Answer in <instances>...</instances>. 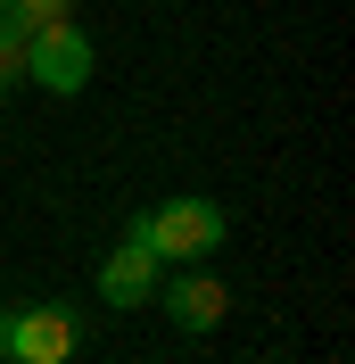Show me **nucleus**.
<instances>
[{
  "instance_id": "f257e3e1",
  "label": "nucleus",
  "mask_w": 355,
  "mask_h": 364,
  "mask_svg": "<svg viewBox=\"0 0 355 364\" xmlns=\"http://www.w3.org/2000/svg\"><path fill=\"white\" fill-rule=\"evenodd\" d=\"M124 232H141V240H149L157 265H190V257H215V249H223L231 215H223L215 199H157V207H141Z\"/></svg>"
},
{
  "instance_id": "423d86ee",
  "label": "nucleus",
  "mask_w": 355,
  "mask_h": 364,
  "mask_svg": "<svg viewBox=\"0 0 355 364\" xmlns=\"http://www.w3.org/2000/svg\"><path fill=\"white\" fill-rule=\"evenodd\" d=\"M9 91H25V25L0 17V100H9Z\"/></svg>"
},
{
  "instance_id": "20e7f679",
  "label": "nucleus",
  "mask_w": 355,
  "mask_h": 364,
  "mask_svg": "<svg viewBox=\"0 0 355 364\" xmlns=\"http://www.w3.org/2000/svg\"><path fill=\"white\" fill-rule=\"evenodd\" d=\"M83 356V315L42 298V306H17L9 315V364H75Z\"/></svg>"
},
{
  "instance_id": "0eeeda50",
  "label": "nucleus",
  "mask_w": 355,
  "mask_h": 364,
  "mask_svg": "<svg viewBox=\"0 0 355 364\" xmlns=\"http://www.w3.org/2000/svg\"><path fill=\"white\" fill-rule=\"evenodd\" d=\"M0 17L33 33V25H58V17H75V0H0Z\"/></svg>"
},
{
  "instance_id": "f03ea898",
  "label": "nucleus",
  "mask_w": 355,
  "mask_h": 364,
  "mask_svg": "<svg viewBox=\"0 0 355 364\" xmlns=\"http://www.w3.org/2000/svg\"><path fill=\"white\" fill-rule=\"evenodd\" d=\"M91 75H99V42H91L75 17L33 25V33H25V83H42L50 100H75V91H91Z\"/></svg>"
},
{
  "instance_id": "7ed1b4c3",
  "label": "nucleus",
  "mask_w": 355,
  "mask_h": 364,
  "mask_svg": "<svg viewBox=\"0 0 355 364\" xmlns=\"http://www.w3.org/2000/svg\"><path fill=\"white\" fill-rule=\"evenodd\" d=\"M149 306H165L174 331H215V323L231 315V282H223L207 257H190V265H165V282H157Z\"/></svg>"
},
{
  "instance_id": "39448f33",
  "label": "nucleus",
  "mask_w": 355,
  "mask_h": 364,
  "mask_svg": "<svg viewBox=\"0 0 355 364\" xmlns=\"http://www.w3.org/2000/svg\"><path fill=\"white\" fill-rule=\"evenodd\" d=\"M157 282H165V265L149 257V240H141V232H124V240L99 257V298H108V306H149Z\"/></svg>"
},
{
  "instance_id": "6e6552de",
  "label": "nucleus",
  "mask_w": 355,
  "mask_h": 364,
  "mask_svg": "<svg viewBox=\"0 0 355 364\" xmlns=\"http://www.w3.org/2000/svg\"><path fill=\"white\" fill-rule=\"evenodd\" d=\"M0 364H9V306H0Z\"/></svg>"
}]
</instances>
